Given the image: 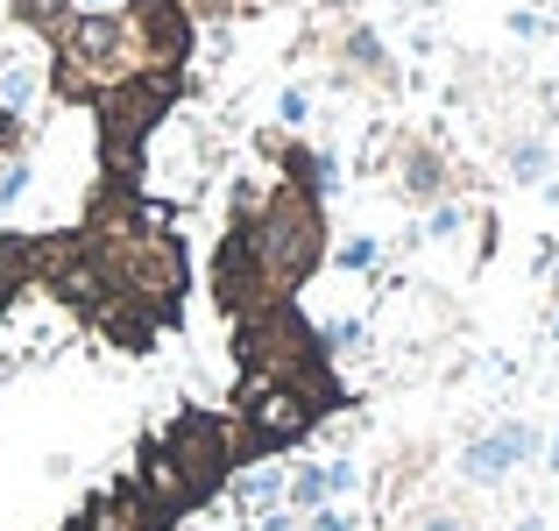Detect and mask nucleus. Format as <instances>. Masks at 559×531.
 <instances>
[{
	"mask_svg": "<svg viewBox=\"0 0 559 531\" xmlns=\"http://www.w3.org/2000/svg\"><path fill=\"white\" fill-rule=\"evenodd\" d=\"M546 468H552V475H559V433H552V447H546Z\"/></svg>",
	"mask_w": 559,
	"mask_h": 531,
	"instance_id": "nucleus-24",
	"label": "nucleus"
},
{
	"mask_svg": "<svg viewBox=\"0 0 559 531\" xmlns=\"http://www.w3.org/2000/svg\"><path fill=\"white\" fill-rule=\"evenodd\" d=\"M552 305H559V262H552Z\"/></svg>",
	"mask_w": 559,
	"mask_h": 531,
	"instance_id": "nucleus-26",
	"label": "nucleus"
},
{
	"mask_svg": "<svg viewBox=\"0 0 559 531\" xmlns=\"http://www.w3.org/2000/svg\"><path fill=\"white\" fill-rule=\"evenodd\" d=\"M284 504L298 510V518H312L319 504H333V489H326V461H298L284 475Z\"/></svg>",
	"mask_w": 559,
	"mask_h": 531,
	"instance_id": "nucleus-10",
	"label": "nucleus"
},
{
	"mask_svg": "<svg viewBox=\"0 0 559 531\" xmlns=\"http://www.w3.org/2000/svg\"><path fill=\"white\" fill-rule=\"evenodd\" d=\"M305 531H355V510H341V504H319L312 518H305Z\"/></svg>",
	"mask_w": 559,
	"mask_h": 531,
	"instance_id": "nucleus-21",
	"label": "nucleus"
},
{
	"mask_svg": "<svg viewBox=\"0 0 559 531\" xmlns=\"http://www.w3.org/2000/svg\"><path fill=\"white\" fill-rule=\"evenodd\" d=\"M227 475H234V425L213 418V411H178L164 425V439L142 447V468H135V482L156 496V510L170 524L213 504L227 489Z\"/></svg>",
	"mask_w": 559,
	"mask_h": 531,
	"instance_id": "nucleus-1",
	"label": "nucleus"
},
{
	"mask_svg": "<svg viewBox=\"0 0 559 531\" xmlns=\"http://www.w3.org/2000/svg\"><path fill=\"white\" fill-rule=\"evenodd\" d=\"M284 475H290L284 461H248V468H234V475H227V489H219V496H227L234 510H248V518H255V510L284 504Z\"/></svg>",
	"mask_w": 559,
	"mask_h": 531,
	"instance_id": "nucleus-8",
	"label": "nucleus"
},
{
	"mask_svg": "<svg viewBox=\"0 0 559 531\" xmlns=\"http://www.w3.org/2000/svg\"><path fill=\"white\" fill-rule=\"evenodd\" d=\"M64 531H85V524H79V518H71V524H64Z\"/></svg>",
	"mask_w": 559,
	"mask_h": 531,
	"instance_id": "nucleus-27",
	"label": "nucleus"
},
{
	"mask_svg": "<svg viewBox=\"0 0 559 531\" xmlns=\"http://www.w3.org/2000/svg\"><path fill=\"white\" fill-rule=\"evenodd\" d=\"M28 185H36V164H28L22 150H14V156H0V213H14V205L28 199Z\"/></svg>",
	"mask_w": 559,
	"mask_h": 531,
	"instance_id": "nucleus-13",
	"label": "nucleus"
},
{
	"mask_svg": "<svg viewBox=\"0 0 559 531\" xmlns=\"http://www.w3.org/2000/svg\"><path fill=\"white\" fill-rule=\"evenodd\" d=\"M396 191H404L411 205H439V199H453V170H447V156H439L432 142H404V150H396Z\"/></svg>",
	"mask_w": 559,
	"mask_h": 531,
	"instance_id": "nucleus-6",
	"label": "nucleus"
},
{
	"mask_svg": "<svg viewBox=\"0 0 559 531\" xmlns=\"http://www.w3.org/2000/svg\"><path fill=\"white\" fill-rule=\"evenodd\" d=\"M461 227H467V205H461V199H439V205H425V234H432V241H453Z\"/></svg>",
	"mask_w": 559,
	"mask_h": 531,
	"instance_id": "nucleus-16",
	"label": "nucleus"
},
{
	"mask_svg": "<svg viewBox=\"0 0 559 531\" xmlns=\"http://www.w3.org/2000/svg\"><path fill=\"white\" fill-rule=\"evenodd\" d=\"M71 8H79V14H93V8H114V0H71Z\"/></svg>",
	"mask_w": 559,
	"mask_h": 531,
	"instance_id": "nucleus-23",
	"label": "nucleus"
},
{
	"mask_svg": "<svg viewBox=\"0 0 559 531\" xmlns=\"http://www.w3.org/2000/svg\"><path fill=\"white\" fill-rule=\"evenodd\" d=\"M8 14L28 28V36H43V43H50L57 28H64L71 14H79V8H71V0H8Z\"/></svg>",
	"mask_w": 559,
	"mask_h": 531,
	"instance_id": "nucleus-12",
	"label": "nucleus"
},
{
	"mask_svg": "<svg viewBox=\"0 0 559 531\" xmlns=\"http://www.w3.org/2000/svg\"><path fill=\"white\" fill-rule=\"evenodd\" d=\"M326 489H333V504H341V496H355L361 489V468L355 461H326Z\"/></svg>",
	"mask_w": 559,
	"mask_h": 531,
	"instance_id": "nucleus-20",
	"label": "nucleus"
},
{
	"mask_svg": "<svg viewBox=\"0 0 559 531\" xmlns=\"http://www.w3.org/2000/svg\"><path fill=\"white\" fill-rule=\"evenodd\" d=\"M411 531H475V518H467V510H447V504H439V510H425V518L411 524Z\"/></svg>",
	"mask_w": 559,
	"mask_h": 531,
	"instance_id": "nucleus-19",
	"label": "nucleus"
},
{
	"mask_svg": "<svg viewBox=\"0 0 559 531\" xmlns=\"http://www.w3.org/2000/svg\"><path fill=\"white\" fill-rule=\"evenodd\" d=\"M255 531H305V518L290 504H270V510H255Z\"/></svg>",
	"mask_w": 559,
	"mask_h": 531,
	"instance_id": "nucleus-22",
	"label": "nucleus"
},
{
	"mask_svg": "<svg viewBox=\"0 0 559 531\" xmlns=\"http://www.w3.org/2000/svg\"><path fill=\"white\" fill-rule=\"evenodd\" d=\"M546 453V433H538L532 418H503L489 425V433H475L461 447V482H475V489H503L510 475H518L524 461H538Z\"/></svg>",
	"mask_w": 559,
	"mask_h": 531,
	"instance_id": "nucleus-4",
	"label": "nucleus"
},
{
	"mask_svg": "<svg viewBox=\"0 0 559 531\" xmlns=\"http://www.w3.org/2000/svg\"><path fill=\"white\" fill-rule=\"evenodd\" d=\"M79 524L85 531H170V518L156 510V496L142 489L135 475H121L107 496H93V504L79 510Z\"/></svg>",
	"mask_w": 559,
	"mask_h": 531,
	"instance_id": "nucleus-5",
	"label": "nucleus"
},
{
	"mask_svg": "<svg viewBox=\"0 0 559 531\" xmlns=\"http://www.w3.org/2000/svg\"><path fill=\"white\" fill-rule=\"evenodd\" d=\"M276 121L305 128V121H312V93H305V85H284V93H276Z\"/></svg>",
	"mask_w": 559,
	"mask_h": 531,
	"instance_id": "nucleus-18",
	"label": "nucleus"
},
{
	"mask_svg": "<svg viewBox=\"0 0 559 531\" xmlns=\"http://www.w3.org/2000/svg\"><path fill=\"white\" fill-rule=\"evenodd\" d=\"M326 262H333V270H355V276H369L376 262H382V241H376V234H347V241L333 248Z\"/></svg>",
	"mask_w": 559,
	"mask_h": 531,
	"instance_id": "nucleus-14",
	"label": "nucleus"
},
{
	"mask_svg": "<svg viewBox=\"0 0 559 531\" xmlns=\"http://www.w3.org/2000/svg\"><path fill=\"white\" fill-rule=\"evenodd\" d=\"M213 305L241 327V319H255L262 305H284L270 291V276H262V256H255V234H248V220L227 213V234H219L213 248Z\"/></svg>",
	"mask_w": 559,
	"mask_h": 531,
	"instance_id": "nucleus-3",
	"label": "nucleus"
},
{
	"mask_svg": "<svg viewBox=\"0 0 559 531\" xmlns=\"http://www.w3.org/2000/svg\"><path fill=\"white\" fill-rule=\"evenodd\" d=\"M185 8H191V22H248L262 0H185Z\"/></svg>",
	"mask_w": 559,
	"mask_h": 531,
	"instance_id": "nucleus-17",
	"label": "nucleus"
},
{
	"mask_svg": "<svg viewBox=\"0 0 559 531\" xmlns=\"http://www.w3.org/2000/svg\"><path fill=\"white\" fill-rule=\"evenodd\" d=\"M43 85H50V71H43L36 57H8V50H0V107H8V114H28Z\"/></svg>",
	"mask_w": 559,
	"mask_h": 531,
	"instance_id": "nucleus-9",
	"label": "nucleus"
},
{
	"mask_svg": "<svg viewBox=\"0 0 559 531\" xmlns=\"http://www.w3.org/2000/svg\"><path fill=\"white\" fill-rule=\"evenodd\" d=\"M241 220V213H234ZM248 234H255V256H262V276H270L276 298H298L333 256V227H326V199L312 185H290L276 177L262 191V205L248 213Z\"/></svg>",
	"mask_w": 559,
	"mask_h": 531,
	"instance_id": "nucleus-2",
	"label": "nucleus"
},
{
	"mask_svg": "<svg viewBox=\"0 0 559 531\" xmlns=\"http://www.w3.org/2000/svg\"><path fill=\"white\" fill-rule=\"evenodd\" d=\"M319 347H326V362H341V354H355L361 347V319H319Z\"/></svg>",
	"mask_w": 559,
	"mask_h": 531,
	"instance_id": "nucleus-15",
	"label": "nucleus"
},
{
	"mask_svg": "<svg viewBox=\"0 0 559 531\" xmlns=\"http://www.w3.org/2000/svg\"><path fill=\"white\" fill-rule=\"evenodd\" d=\"M546 341H552V347H559V305H552V327H546Z\"/></svg>",
	"mask_w": 559,
	"mask_h": 531,
	"instance_id": "nucleus-25",
	"label": "nucleus"
},
{
	"mask_svg": "<svg viewBox=\"0 0 559 531\" xmlns=\"http://www.w3.org/2000/svg\"><path fill=\"white\" fill-rule=\"evenodd\" d=\"M503 170H510V185H546V170H552L546 135H518V142L503 150Z\"/></svg>",
	"mask_w": 559,
	"mask_h": 531,
	"instance_id": "nucleus-11",
	"label": "nucleus"
},
{
	"mask_svg": "<svg viewBox=\"0 0 559 531\" xmlns=\"http://www.w3.org/2000/svg\"><path fill=\"white\" fill-rule=\"evenodd\" d=\"M341 71H347V79L396 85V57H390V43H382L369 22H347V28H341Z\"/></svg>",
	"mask_w": 559,
	"mask_h": 531,
	"instance_id": "nucleus-7",
	"label": "nucleus"
}]
</instances>
